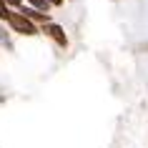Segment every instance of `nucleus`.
<instances>
[{"label":"nucleus","instance_id":"1","mask_svg":"<svg viewBox=\"0 0 148 148\" xmlns=\"http://www.w3.org/2000/svg\"><path fill=\"white\" fill-rule=\"evenodd\" d=\"M10 28L15 33H20V35H38V23H33L28 15H23V13H10L8 18Z\"/></svg>","mask_w":148,"mask_h":148},{"label":"nucleus","instance_id":"2","mask_svg":"<svg viewBox=\"0 0 148 148\" xmlns=\"http://www.w3.org/2000/svg\"><path fill=\"white\" fill-rule=\"evenodd\" d=\"M43 33H45L50 40H55L60 48H68V35H65V30H63L58 23H53V20L45 23V25H43Z\"/></svg>","mask_w":148,"mask_h":148},{"label":"nucleus","instance_id":"3","mask_svg":"<svg viewBox=\"0 0 148 148\" xmlns=\"http://www.w3.org/2000/svg\"><path fill=\"white\" fill-rule=\"evenodd\" d=\"M20 13L23 15H28L33 20V23H50V15H48V10H38V8H33V5H28V8H20Z\"/></svg>","mask_w":148,"mask_h":148},{"label":"nucleus","instance_id":"4","mask_svg":"<svg viewBox=\"0 0 148 148\" xmlns=\"http://www.w3.org/2000/svg\"><path fill=\"white\" fill-rule=\"evenodd\" d=\"M10 13H13V10H10V5L5 3V0H0V20H8Z\"/></svg>","mask_w":148,"mask_h":148},{"label":"nucleus","instance_id":"5","mask_svg":"<svg viewBox=\"0 0 148 148\" xmlns=\"http://www.w3.org/2000/svg\"><path fill=\"white\" fill-rule=\"evenodd\" d=\"M28 3H30L33 8H38V10H48V8H50V3H48V0H28Z\"/></svg>","mask_w":148,"mask_h":148},{"label":"nucleus","instance_id":"6","mask_svg":"<svg viewBox=\"0 0 148 148\" xmlns=\"http://www.w3.org/2000/svg\"><path fill=\"white\" fill-rule=\"evenodd\" d=\"M5 3H8L10 8H20V5H23V0H5Z\"/></svg>","mask_w":148,"mask_h":148},{"label":"nucleus","instance_id":"7","mask_svg":"<svg viewBox=\"0 0 148 148\" xmlns=\"http://www.w3.org/2000/svg\"><path fill=\"white\" fill-rule=\"evenodd\" d=\"M48 3H50V5H63L65 0H48Z\"/></svg>","mask_w":148,"mask_h":148}]
</instances>
